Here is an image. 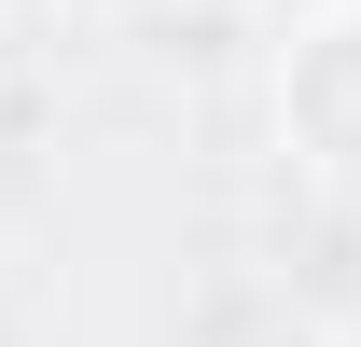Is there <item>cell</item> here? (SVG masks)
Wrapping results in <instances>:
<instances>
[{
    "label": "cell",
    "instance_id": "6da1fadb",
    "mask_svg": "<svg viewBox=\"0 0 361 347\" xmlns=\"http://www.w3.org/2000/svg\"><path fill=\"white\" fill-rule=\"evenodd\" d=\"M292 126H306V153L361 167V28H334V42L292 56Z\"/></svg>",
    "mask_w": 361,
    "mask_h": 347
}]
</instances>
